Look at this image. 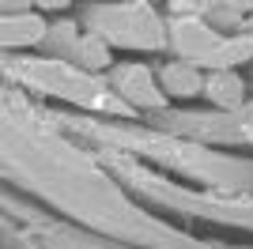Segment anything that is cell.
Returning a JSON list of instances; mask_svg holds the SVG:
<instances>
[{"label":"cell","instance_id":"obj_2","mask_svg":"<svg viewBox=\"0 0 253 249\" xmlns=\"http://www.w3.org/2000/svg\"><path fill=\"white\" fill-rule=\"evenodd\" d=\"M163 80L170 83V91H178V94H193L201 87V76H197L193 64H170L167 72H163Z\"/></svg>","mask_w":253,"mask_h":249},{"label":"cell","instance_id":"obj_8","mask_svg":"<svg viewBox=\"0 0 253 249\" xmlns=\"http://www.w3.org/2000/svg\"><path fill=\"white\" fill-rule=\"evenodd\" d=\"M231 4H234V8H238V11H246V8H253V0H231Z\"/></svg>","mask_w":253,"mask_h":249},{"label":"cell","instance_id":"obj_5","mask_svg":"<svg viewBox=\"0 0 253 249\" xmlns=\"http://www.w3.org/2000/svg\"><path fill=\"white\" fill-rule=\"evenodd\" d=\"M125 83H128L125 87L128 94H136V98H144V102H155V94L148 91V72H144V68H132V72L125 76Z\"/></svg>","mask_w":253,"mask_h":249},{"label":"cell","instance_id":"obj_7","mask_svg":"<svg viewBox=\"0 0 253 249\" xmlns=\"http://www.w3.org/2000/svg\"><path fill=\"white\" fill-rule=\"evenodd\" d=\"M42 8H64V0H38Z\"/></svg>","mask_w":253,"mask_h":249},{"label":"cell","instance_id":"obj_1","mask_svg":"<svg viewBox=\"0 0 253 249\" xmlns=\"http://www.w3.org/2000/svg\"><path fill=\"white\" fill-rule=\"evenodd\" d=\"M42 38V23L31 15H19L15 23H0V42H34Z\"/></svg>","mask_w":253,"mask_h":249},{"label":"cell","instance_id":"obj_3","mask_svg":"<svg viewBox=\"0 0 253 249\" xmlns=\"http://www.w3.org/2000/svg\"><path fill=\"white\" fill-rule=\"evenodd\" d=\"M208 87H211V98L223 102V106H234L238 98H242V83L234 80V76H215Z\"/></svg>","mask_w":253,"mask_h":249},{"label":"cell","instance_id":"obj_4","mask_svg":"<svg viewBox=\"0 0 253 249\" xmlns=\"http://www.w3.org/2000/svg\"><path fill=\"white\" fill-rule=\"evenodd\" d=\"M253 53V38H242V42H231V45H219L215 49V57H208V61L223 64V61H242V57H250Z\"/></svg>","mask_w":253,"mask_h":249},{"label":"cell","instance_id":"obj_6","mask_svg":"<svg viewBox=\"0 0 253 249\" xmlns=\"http://www.w3.org/2000/svg\"><path fill=\"white\" fill-rule=\"evenodd\" d=\"M27 0H0V8H23Z\"/></svg>","mask_w":253,"mask_h":249}]
</instances>
